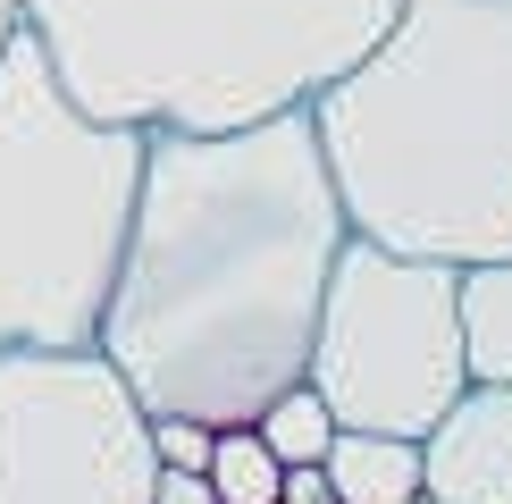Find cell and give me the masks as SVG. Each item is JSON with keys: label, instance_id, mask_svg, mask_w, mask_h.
Returning a JSON list of instances; mask_svg holds the SVG:
<instances>
[{"label": "cell", "instance_id": "6da1fadb", "mask_svg": "<svg viewBox=\"0 0 512 504\" xmlns=\"http://www.w3.org/2000/svg\"><path fill=\"white\" fill-rule=\"evenodd\" d=\"M345 236L353 219L303 101L219 135L143 126L135 202L93 328L101 362L143 412L236 429L303 378L319 286Z\"/></svg>", "mask_w": 512, "mask_h": 504}, {"label": "cell", "instance_id": "7a4b0ae2", "mask_svg": "<svg viewBox=\"0 0 512 504\" xmlns=\"http://www.w3.org/2000/svg\"><path fill=\"white\" fill-rule=\"evenodd\" d=\"M303 110L353 236L454 269L512 252V0H395Z\"/></svg>", "mask_w": 512, "mask_h": 504}, {"label": "cell", "instance_id": "3957f363", "mask_svg": "<svg viewBox=\"0 0 512 504\" xmlns=\"http://www.w3.org/2000/svg\"><path fill=\"white\" fill-rule=\"evenodd\" d=\"M387 17L395 0H26V34L76 110L185 135L311 101Z\"/></svg>", "mask_w": 512, "mask_h": 504}, {"label": "cell", "instance_id": "277c9868", "mask_svg": "<svg viewBox=\"0 0 512 504\" xmlns=\"http://www.w3.org/2000/svg\"><path fill=\"white\" fill-rule=\"evenodd\" d=\"M143 126L76 110L42 42H0V353L93 345L118 269Z\"/></svg>", "mask_w": 512, "mask_h": 504}, {"label": "cell", "instance_id": "5b68a950", "mask_svg": "<svg viewBox=\"0 0 512 504\" xmlns=\"http://www.w3.org/2000/svg\"><path fill=\"white\" fill-rule=\"evenodd\" d=\"M311 395L336 412V429H395L420 437L429 420L471 387L462 370V311L454 261L345 236L319 286V320L303 353Z\"/></svg>", "mask_w": 512, "mask_h": 504}, {"label": "cell", "instance_id": "8992f818", "mask_svg": "<svg viewBox=\"0 0 512 504\" xmlns=\"http://www.w3.org/2000/svg\"><path fill=\"white\" fill-rule=\"evenodd\" d=\"M152 412L101 345L0 353V504H152Z\"/></svg>", "mask_w": 512, "mask_h": 504}, {"label": "cell", "instance_id": "52a82bcc", "mask_svg": "<svg viewBox=\"0 0 512 504\" xmlns=\"http://www.w3.org/2000/svg\"><path fill=\"white\" fill-rule=\"evenodd\" d=\"M420 488L437 504H512V387H471L420 429Z\"/></svg>", "mask_w": 512, "mask_h": 504}, {"label": "cell", "instance_id": "ba28073f", "mask_svg": "<svg viewBox=\"0 0 512 504\" xmlns=\"http://www.w3.org/2000/svg\"><path fill=\"white\" fill-rule=\"evenodd\" d=\"M319 471H328L336 504H412V496H420V437L336 429L328 454H319Z\"/></svg>", "mask_w": 512, "mask_h": 504}, {"label": "cell", "instance_id": "9c48e42d", "mask_svg": "<svg viewBox=\"0 0 512 504\" xmlns=\"http://www.w3.org/2000/svg\"><path fill=\"white\" fill-rule=\"evenodd\" d=\"M454 311H462V370L487 387H512V252L454 269Z\"/></svg>", "mask_w": 512, "mask_h": 504}, {"label": "cell", "instance_id": "30bf717a", "mask_svg": "<svg viewBox=\"0 0 512 504\" xmlns=\"http://www.w3.org/2000/svg\"><path fill=\"white\" fill-rule=\"evenodd\" d=\"M202 479H210V496H219V504H277V479H286V462L261 446V429H252V420H236V429L210 437Z\"/></svg>", "mask_w": 512, "mask_h": 504}, {"label": "cell", "instance_id": "8fae6325", "mask_svg": "<svg viewBox=\"0 0 512 504\" xmlns=\"http://www.w3.org/2000/svg\"><path fill=\"white\" fill-rule=\"evenodd\" d=\"M252 429H261V446L277 462H319L328 454V437H336V412L311 395V378H294V387H277L261 412H252Z\"/></svg>", "mask_w": 512, "mask_h": 504}, {"label": "cell", "instance_id": "7c38bea8", "mask_svg": "<svg viewBox=\"0 0 512 504\" xmlns=\"http://www.w3.org/2000/svg\"><path fill=\"white\" fill-rule=\"evenodd\" d=\"M210 420H185V412H152V462L160 471H202L210 462Z\"/></svg>", "mask_w": 512, "mask_h": 504}, {"label": "cell", "instance_id": "4fadbf2b", "mask_svg": "<svg viewBox=\"0 0 512 504\" xmlns=\"http://www.w3.org/2000/svg\"><path fill=\"white\" fill-rule=\"evenodd\" d=\"M277 504H336V488H328V471H319V462H286Z\"/></svg>", "mask_w": 512, "mask_h": 504}, {"label": "cell", "instance_id": "5bb4252c", "mask_svg": "<svg viewBox=\"0 0 512 504\" xmlns=\"http://www.w3.org/2000/svg\"><path fill=\"white\" fill-rule=\"evenodd\" d=\"M152 504H219L202 471H152Z\"/></svg>", "mask_w": 512, "mask_h": 504}, {"label": "cell", "instance_id": "9a60e30c", "mask_svg": "<svg viewBox=\"0 0 512 504\" xmlns=\"http://www.w3.org/2000/svg\"><path fill=\"white\" fill-rule=\"evenodd\" d=\"M17 26H26V0H0V42H9Z\"/></svg>", "mask_w": 512, "mask_h": 504}]
</instances>
